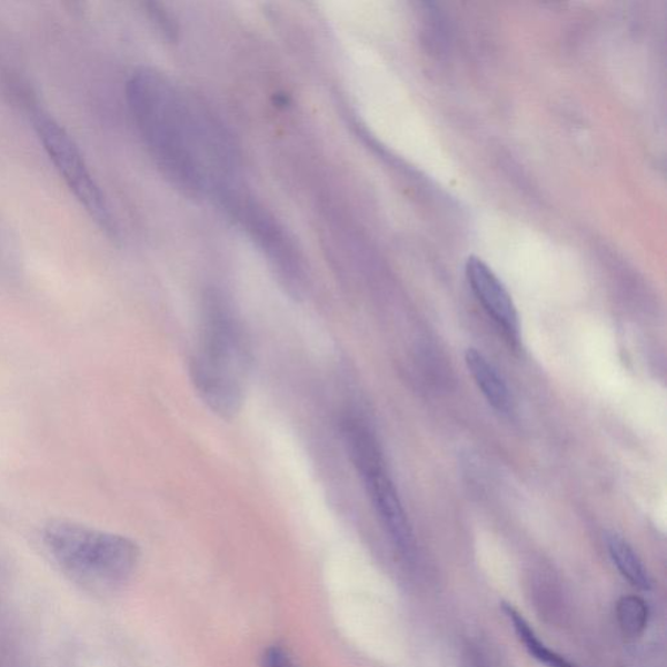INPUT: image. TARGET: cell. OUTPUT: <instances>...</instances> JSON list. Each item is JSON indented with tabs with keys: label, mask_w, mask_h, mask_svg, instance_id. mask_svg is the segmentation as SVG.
<instances>
[{
	"label": "cell",
	"mask_w": 667,
	"mask_h": 667,
	"mask_svg": "<svg viewBox=\"0 0 667 667\" xmlns=\"http://www.w3.org/2000/svg\"><path fill=\"white\" fill-rule=\"evenodd\" d=\"M222 207L263 250L287 287L299 292L305 283V268L297 248L276 219L242 192L231 196Z\"/></svg>",
	"instance_id": "obj_5"
},
{
	"label": "cell",
	"mask_w": 667,
	"mask_h": 667,
	"mask_svg": "<svg viewBox=\"0 0 667 667\" xmlns=\"http://www.w3.org/2000/svg\"><path fill=\"white\" fill-rule=\"evenodd\" d=\"M148 12L151 18H153L159 27L163 30L165 33L172 34L176 32V28L172 26L171 18L169 13L163 11L161 7L156 4L148 6Z\"/></svg>",
	"instance_id": "obj_14"
},
{
	"label": "cell",
	"mask_w": 667,
	"mask_h": 667,
	"mask_svg": "<svg viewBox=\"0 0 667 667\" xmlns=\"http://www.w3.org/2000/svg\"><path fill=\"white\" fill-rule=\"evenodd\" d=\"M13 237L9 225L2 213H0V256H3L7 250H10L14 246Z\"/></svg>",
	"instance_id": "obj_15"
},
{
	"label": "cell",
	"mask_w": 667,
	"mask_h": 667,
	"mask_svg": "<svg viewBox=\"0 0 667 667\" xmlns=\"http://www.w3.org/2000/svg\"><path fill=\"white\" fill-rule=\"evenodd\" d=\"M261 665L262 667H298L290 654L283 647L279 646L265 649Z\"/></svg>",
	"instance_id": "obj_13"
},
{
	"label": "cell",
	"mask_w": 667,
	"mask_h": 667,
	"mask_svg": "<svg viewBox=\"0 0 667 667\" xmlns=\"http://www.w3.org/2000/svg\"><path fill=\"white\" fill-rule=\"evenodd\" d=\"M504 611L506 617L510 619L515 634L518 635L522 646L527 649L528 654L537 659L538 663L547 667H578L567 661L566 658L556 654L555 650L545 646V644L538 639L535 630L528 624L527 619L514 608L510 604H504Z\"/></svg>",
	"instance_id": "obj_10"
},
{
	"label": "cell",
	"mask_w": 667,
	"mask_h": 667,
	"mask_svg": "<svg viewBox=\"0 0 667 667\" xmlns=\"http://www.w3.org/2000/svg\"><path fill=\"white\" fill-rule=\"evenodd\" d=\"M617 618L621 633L628 638H638L648 625V605L638 596L621 597L617 605Z\"/></svg>",
	"instance_id": "obj_11"
},
{
	"label": "cell",
	"mask_w": 667,
	"mask_h": 667,
	"mask_svg": "<svg viewBox=\"0 0 667 667\" xmlns=\"http://www.w3.org/2000/svg\"><path fill=\"white\" fill-rule=\"evenodd\" d=\"M250 361V347L237 315L221 297L210 295L205 300L200 342L189 374L203 404L225 420L240 412Z\"/></svg>",
	"instance_id": "obj_2"
},
{
	"label": "cell",
	"mask_w": 667,
	"mask_h": 667,
	"mask_svg": "<svg viewBox=\"0 0 667 667\" xmlns=\"http://www.w3.org/2000/svg\"><path fill=\"white\" fill-rule=\"evenodd\" d=\"M126 96L143 143L173 185L219 203L240 191L237 148L199 98L153 68L135 71Z\"/></svg>",
	"instance_id": "obj_1"
},
{
	"label": "cell",
	"mask_w": 667,
	"mask_h": 667,
	"mask_svg": "<svg viewBox=\"0 0 667 667\" xmlns=\"http://www.w3.org/2000/svg\"><path fill=\"white\" fill-rule=\"evenodd\" d=\"M42 540L60 570L96 594L125 586L140 563L139 545L131 538L76 521H50L43 529Z\"/></svg>",
	"instance_id": "obj_3"
},
{
	"label": "cell",
	"mask_w": 667,
	"mask_h": 667,
	"mask_svg": "<svg viewBox=\"0 0 667 667\" xmlns=\"http://www.w3.org/2000/svg\"><path fill=\"white\" fill-rule=\"evenodd\" d=\"M464 667H499V665L488 646L471 640L464 649Z\"/></svg>",
	"instance_id": "obj_12"
},
{
	"label": "cell",
	"mask_w": 667,
	"mask_h": 667,
	"mask_svg": "<svg viewBox=\"0 0 667 667\" xmlns=\"http://www.w3.org/2000/svg\"><path fill=\"white\" fill-rule=\"evenodd\" d=\"M606 548L621 576L641 590L651 588V578L638 552L618 534L606 536Z\"/></svg>",
	"instance_id": "obj_9"
},
{
	"label": "cell",
	"mask_w": 667,
	"mask_h": 667,
	"mask_svg": "<svg viewBox=\"0 0 667 667\" xmlns=\"http://www.w3.org/2000/svg\"><path fill=\"white\" fill-rule=\"evenodd\" d=\"M465 359L469 374L488 404L500 414L509 412L511 408L510 392L496 367L475 348H468Z\"/></svg>",
	"instance_id": "obj_8"
},
{
	"label": "cell",
	"mask_w": 667,
	"mask_h": 667,
	"mask_svg": "<svg viewBox=\"0 0 667 667\" xmlns=\"http://www.w3.org/2000/svg\"><path fill=\"white\" fill-rule=\"evenodd\" d=\"M28 108L37 138L59 177L101 231L110 238H117V221L78 143L66 128L37 102L29 101Z\"/></svg>",
	"instance_id": "obj_4"
},
{
	"label": "cell",
	"mask_w": 667,
	"mask_h": 667,
	"mask_svg": "<svg viewBox=\"0 0 667 667\" xmlns=\"http://www.w3.org/2000/svg\"><path fill=\"white\" fill-rule=\"evenodd\" d=\"M466 277L485 312L502 331L511 347L520 346V321L511 295L500 279L479 257L471 256L466 263Z\"/></svg>",
	"instance_id": "obj_7"
},
{
	"label": "cell",
	"mask_w": 667,
	"mask_h": 667,
	"mask_svg": "<svg viewBox=\"0 0 667 667\" xmlns=\"http://www.w3.org/2000/svg\"><path fill=\"white\" fill-rule=\"evenodd\" d=\"M359 472L378 518L396 547L404 555L412 549L414 535L399 492L386 468L382 451H374L352 460Z\"/></svg>",
	"instance_id": "obj_6"
}]
</instances>
